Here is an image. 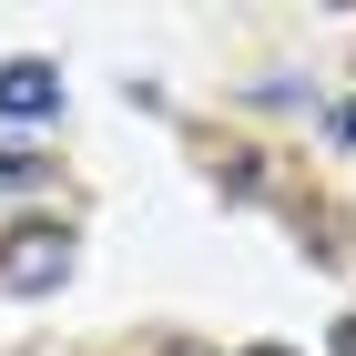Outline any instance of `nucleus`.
I'll return each mask as SVG.
<instances>
[{
  "label": "nucleus",
  "instance_id": "nucleus-1",
  "mask_svg": "<svg viewBox=\"0 0 356 356\" xmlns=\"http://www.w3.org/2000/svg\"><path fill=\"white\" fill-rule=\"evenodd\" d=\"M61 275H72V224H10L0 234V296H51Z\"/></svg>",
  "mask_w": 356,
  "mask_h": 356
},
{
  "label": "nucleus",
  "instance_id": "nucleus-2",
  "mask_svg": "<svg viewBox=\"0 0 356 356\" xmlns=\"http://www.w3.org/2000/svg\"><path fill=\"white\" fill-rule=\"evenodd\" d=\"M51 112H61V61H0V122H21V133H31V122H51Z\"/></svg>",
  "mask_w": 356,
  "mask_h": 356
},
{
  "label": "nucleus",
  "instance_id": "nucleus-4",
  "mask_svg": "<svg viewBox=\"0 0 356 356\" xmlns=\"http://www.w3.org/2000/svg\"><path fill=\"white\" fill-rule=\"evenodd\" d=\"M245 356H285V346H245Z\"/></svg>",
  "mask_w": 356,
  "mask_h": 356
},
{
  "label": "nucleus",
  "instance_id": "nucleus-3",
  "mask_svg": "<svg viewBox=\"0 0 356 356\" xmlns=\"http://www.w3.org/2000/svg\"><path fill=\"white\" fill-rule=\"evenodd\" d=\"M336 356H356V316H336Z\"/></svg>",
  "mask_w": 356,
  "mask_h": 356
}]
</instances>
